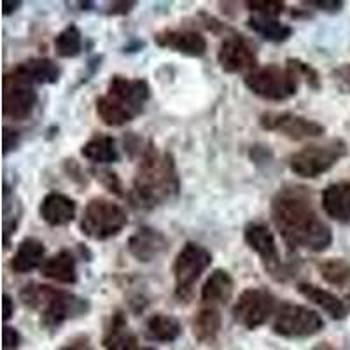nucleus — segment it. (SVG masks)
Segmentation results:
<instances>
[{"label": "nucleus", "mask_w": 350, "mask_h": 350, "mask_svg": "<svg viewBox=\"0 0 350 350\" xmlns=\"http://www.w3.org/2000/svg\"><path fill=\"white\" fill-rule=\"evenodd\" d=\"M2 342H4V350L18 349L21 343V336L20 333H18L16 327L8 326V324H5L4 331H2Z\"/></svg>", "instance_id": "obj_36"}, {"label": "nucleus", "mask_w": 350, "mask_h": 350, "mask_svg": "<svg viewBox=\"0 0 350 350\" xmlns=\"http://www.w3.org/2000/svg\"><path fill=\"white\" fill-rule=\"evenodd\" d=\"M36 88L32 84L18 79L9 72L4 77V93H2V112L12 121H23L30 118L37 105Z\"/></svg>", "instance_id": "obj_13"}, {"label": "nucleus", "mask_w": 350, "mask_h": 350, "mask_svg": "<svg viewBox=\"0 0 350 350\" xmlns=\"http://www.w3.org/2000/svg\"><path fill=\"white\" fill-rule=\"evenodd\" d=\"M298 293L306 299V301L314 303L315 306H319L321 310L326 312L331 319L334 321H342L349 314V306L343 299H340L338 296L333 295L331 291L323 289V287L315 286V284L301 282L298 284Z\"/></svg>", "instance_id": "obj_19"}, {"label": "nucleus", "mask_w": 350, "mask_h": 350, "mask_svg": "<svg viewBox=\"0 0 350 350\" xmlns=\"http://www.w3.org/2000/svg\"><path fill=\"white\" fill-rule=\"evenodd\" d=\"M77 214V205L64 193H48L40 200L39 215L49 226H67Z\"/></svg>", "instance_id": "obj_17"}, {"label": "nucleus", "mask_w": 350, "mask_h": 350, "mask_svg": "<svg viewBox=\"0 0 350 350\" xmlns=\"http://www.w3.org/2000/svg\"><path fill=\"white\" fill-rule=\"evenodd\" d=\"M193 334L195 338L202 343H212L217 338L221 326H223V319L219 314L217 308L214 306H207V308H202L198 314L193 319Z\"/></svg>", "instance_id": "obj_28"}, {"label": "nucleus", "mask_w": 350, "mask_h": 350, "mask_svg": "<svg viewBox=\"0 0 350 350\" xmlns=\"http://www.w3.org/2000/svg\"><path fill=\"white\" fill-rule=\"evenodd\" d=\"M314 350H336V349H334L333 345H329V343H326V342H324V343H319V345L315 347Z\"/></svg>", "instance_id": "obj_43"}, {"label": "nucleus", "mask_w": 350, "mask_h": 350, "mask_svg": "<svg viewBox=\"0 0 350 350\" xmlns=\"http://www.w3.org/2000/svg\"><path fill=\"white\" fill-rule=\"evenodd\" d=\"M247 90L254 93L256 96L268 102H284L298 93L299 79L289 67L280 65H265L258 67L254 72L247 74L245 79Z\"/></svg>", "instance_id": "obj_5"}, {"label": "nucleus", "mask_w": 350, "mask_h": 350, "mask_svg": "<svg viewBox=\"0 0 350 350\" xmlns=\"http://www.w3.org/2000/svg\"><path fill=\"white\" fill-rule=\"evenodd\" d=\"M306 5H314L319 11H326V12H336L343 8V2L340 0H308L305 2Z\"/></svg>", "instance_id": "obj_37"}, {"label": "nucleus", "mask_w": 350, "mask_h": 350, "mask_svg": "<svg viewBox=\"0 0 350 350\" xmlns=\"http://www.w3.org/2000/svg\"><path fill=\"white\" fill-rule=\"evenodd\" d=\"M347 156V144L342 139H331L324 144H308L289 158L291 172L301 179H317L329 172Z\"/></svg>", "instance_id": "obj_6"}, {"label": "nucleus", "mask_w": 350, "mask_h": 350, "mask_svg": "<svg viewBox=\"0 0 350 350\" xmlns=\"http://www.w3.org/2000/svg\"><path fill=\"white\" fill-rule=\"evenodd\" d=\"M247 27L251 28L252 32L261 36L262 39L270 40V42H284L293 36V27L282 23L277 18L270 16H259V14H252L247 20Z\"/></svg>", "instance_id": "obj_27"}, {"label": "nucleus", "mask_w": 350, "mask_h": 350, "mask_svg": "<svg viewBox=\"0 0 350 350\" xmlns=\"http://www.w3.org/2000/svg\"><path fill=\"white\" fill-rule=\"evenodd\" d=\"M96 114L102 120V123L112 128L124 126L126 123L135 120V116L131 114L130 111H126L123 105L118 104L114 98H111L107 93L96 100Z\"/></svg>", "instance_id": "obj_29"}, {"label": "nucleus", "mask_w": 350, "mask_h": 350, "mask_svg": "<svg viewBox=\"0 0 350 350\" xmlns=\"http://www.w3.org/2000/svg\"><path fill=\"white\" fill-rule=\"evenodd\" d=\"M183 334L179 319L167 314H154L146 323V336L151 342L172 343Z\"/></svg>", "instance_id": "obj_25"}, {"label": "nucleus", "mask_w": 350, "mask_h": 350, "mask_svg": "<svg viewBox=\"0 0 350 350\" xmlns=\"http://www.w3.org/2000/svg\"><path fill=\"white\" fill-rule=\"evenodd\" d=\"M16 146H18V131L5 126L4 128V154L8 156L12 149H16Z\"/></svg>", "instance_id": "obj_39"}, {"label": "nucleus", "mask_w": 350, "mask_h": 350, "mask_svg": "<svg viewBox=\"0 0 350 350\" xmlns=\"http://www.w3.org/2000/svg\"><path fill=\"white\" fill-rule=\"evenodd\" d=\"M154 42L159 48L193 58H200L207 53V39L196 30H163L156 33Z\"/></svg>", "instance_id": "obj_16"}, {"label": "nucleus", "mask_w": 350, "mask_h": 350, "mask_svg": "<svg viewBox=\"0 0 350 350\" xmlns=\"http://www.w3.org/2000/svg\"><path fill=\"white\" fill-rule=\"evenodd\" d=\"M137 2H112L111 5H109V14H126V12H130L131 9L135 8Z\"/></svg>", "instance_id": "obj_40"}, {"label": "nucleus", "mask_w": 350, "mask_h": 350, "mask_svg": "<svg viewBox=\"0 0 350 350\" xmlns=\"http://www.w3.org/2000/svg\"><path fill=\"white\" fill-rule=\"evenodd\" d=\"M140 350H154V349H140Z\"/></svg>", "instance_id": "obj_44"}, {"label": "nucleus", "mask_w": 350, "mask_h": 350, "mask_svg": "<svg viewBox=\"0 0 350 350\" xmlns=\"http://www.w3.org/2000/svg\"><path fill=\"white\" fill-rule=\"evenodd\" d=\"M2 314H4V323H8L9 319L14 315V299L5 293L2 298Z\"/></svg>", "instance_id": "obj_41"}, {"label": "nucleus", "mask_w": 350, "mask_h": 350, "mask_svg": "<svg viewBox=\"0 0 350 350\" xmlns=\"http://www.w3.org/2000/svg\"><path fill=\"white\" fill-rule=\"evenodd\" d=\"M102 345L105 350H135L137 336L128 327V321L123 312H116L111 317L107 329H105Z\"/></svg>", "instance_id": "obj_24"}, {"label": "nucleus", "mask_w": 350, "mask_h": 350, "mask_svg": "<svg viewBox=\"0 0 350 350\" xmlns=\"http://www.w3.org/2000/svg\"><path fill=\"white\" fill-rule=\"evenodd\" d=\"M217 64L228 74H251L258 68V55L245 37L231 33L219 46Z\"/></svg>", "instance_id": "obj_12"}, {"label": "nucleus", "mask_w": 350, "mask_h": 350, "mask_svg": "<svg viewBox=\"0 0 350 350\" xmlns=\"http://www.w3.org/2000/svg\"><path fill=\"white\" fill-rule=\"evenodd\" d=\"M331 77L336 84H338L340 90L343 92H350V64H343L340 67L334 68L331 72Z\"/></svg>", "instance_id": "obj_35"}, {"label": "nucleus", "mask_w": 350, "mask_h": 350, "mask_svg": "<svg viewBox=\"0 0 350 350\" xmlns=\"http://www.w3.org/2000/svg\"><path fill=\"white\" fill-rule=\"evenodd\" d=\"M275 312H277V299L270 291L262 287H249L240 293L231 314L237 324L252 331L267 324Z\"/></svg>", "instance_id": "obj_9"}, {"label": "nucleus", "mask_w": 350, "mask_h": 350, "mask_svg": "<svg viewBox=\"0 0 350 350\" xmlns=\"http://www.w3.org/2000/svg\"><path fill=\"white\" fill-rule=\"evenodd\" d=\"M170 242L159 230L142 226L128 239V251L137 261L151 262L168 251Z\"/></svg>", "instance_id": "obj_15"}, {"label": "nucleus", "mask_w": 350, "mask_h": 350, "mask_svg": "<svg viewBox=\"0 0 350 350\" xmlns=\"http://www.w3.org/2000/svg\"><path fill=\"white\" fill-rule=\"evenodd\" d=\"M11 74L25 83L32 84H55L62 76L58 64L49 58H28L12 68Z\"/></svg>", "instance_id": "obj_18"}, {"label": "nucleus", "mask_w": 350, "mask_h": 350, "mask_svg": "<svg viewBox=\"0 0 350 350\" xmlns=\"http://www.w3.org/2000/svg\"><path fill=\"white\" fill-rule=\"evenodd\" d=\"M349 299H350V295H349Z\"/></svg>", "instance_id": "obj_45"}, {"label": "nucleus", "mask_w": 350, "mask_h": 350, "mask_svg": "<svg viewBox=\"0 0 350 350\" xmlns=\"http://www.w3.org/2000/svg\"><path fill=\"white\" fill-rule=\"evenodd\" d=\"M96 177L100 179V183L104 184L105 187H107L109 191H112L114 195H120L123 196V184H121L120 177L114 174V172L111 170H98L96 172Z\"/></svg>", "instance_id": "obj_34"}, {"label": "nucleus", "mask_w": 350, "mask_h": 350, "mask_svg": "<svg viewBox=\"0 0 350 350\" xmlns=\"http://www.w3.org/2000/svg\"><path fill=\"white\" fill-rule=\"evenodd\" d=\"M55 51L60 58H76L83 51V33L76 25H68L55 39Z\"/></svg>", "instance_id": "obj_30"}, {"label": "nucleus", "mask_w": 350, "mask_h": 350, "mask_svg": "<svg viewBox=\"0 0 350 350\" xmlns=\"http://www.w3.org/2000/svg\"><path fill=\"white\" fill-rule=\"evenodd\" d=\"M245 5L249 11L259 14V16L277 18L286 11V4L280 0H252V2H245Z\"/></svg>", "instance_id": "obj_33"}, {"label": "nucleus", "mask_w": 350, "mask_h": 350, "mask_svg": "<svg viewBox=\"0 0 350 350\" xmlns=\"http://www.w3.org/2000/svg\"><path fill=\"white\" fill-rule=\"evenodd\" d=\"M235 291V280L230 275V271L217 268L208 275L202 287V301L207 305H226L233 296Z\"/></svg>", "instance_id": "obj_22"}, {"label": "nucleus", "mask_w": 350, "mask_h": 350, "mask_svg": "<svg viewBox=\"0 0 350 350\" xmlns=\"http://www.w3.org/2000/svg\"><path fill=\"white\" fill-rule=\"evenodd\" d=\"M319 271H321V277L331 286L345 287L350 284V262L342 258L326 259V261L319 262Z\"/></svg>", "instance_id": "obj_31"}, {"label": "nucleus", "mask_w": 350, "mask_h": 350, "mask_svg": "<svg viewBox=\"0 0 350 350\" xmlns=\"http://www.w3.org/2000/svg\"><path fill=\"white\" fill-rule=\"evenodd\" d=\"M179 189L180 183L174 156L170 152L159 151L154 144L149 142L144 148L137 174L133 177V202L144 208L158 207L174 198Z\"/></svg>", "instance_id": "obj_2"}, {"label": "nucleus", "mask_w": 350, "mask_h": 350, "mask_svg": "<svg viewBox=\"0 0 350 350\" xmlns=\"http://www.w3.org/2000/svg\"><path fill=\"white\" fill-rule=\"evenodd\" d=\"M243 240L249 245V249L259 256L262 268L270 273V277H273L275 280H286L287 275H291L287 271L286 265L282 262V259H280L279 247H277L273 231H270L267 224H247L245 230H243Z\"/></svg>", "instance_id": "obj_10"}, {"label": "nucleus", "mask_w": 350, "mask_h": 350, "mask_svg": "<svg viewBox=\"0 0 350 350\" xmlns=\"http://www.w3.org/2000/svg\"><path fill=\"white\" fill-rule=\"evenodd\" d=\"M107 95L137 118L144 111V105L149 100L151 90L144 79H128L124 76H114L109 81Z\"/></svg>", "instance_id": "obj_14"}, {"label": "nucleus", "mask_w": 350, "mask_h": 350, "mask_svg": "<svg viewBox=\"0 0 350 350\" xmlns=\"http://www.w3.org/2000/svg\"><path fill=\"white\" fill-rule=\"evenodd\" d=\"M324 327L323 317L308 306L282 303L273 315L271 329L284 338H308Z\"/></svg>", "instance_id": "obj_8"}, {"label": "nucleus", "mask_w": 350, "mask_h": 350, "mask_svg": "<svg viewBox=\"0 0 350 350\" xmlns=\"http://www.w3.org/2000/svg\"><path fill=\"white\" fill-rule=\"evenodd\" d=\"M271 219L291 249L324 252L333 242L331 228L315 212L310 195L301 186H286L271 200Z\"/></svg>", "instance_id": "obj_1"}, {"label": "nucleus", "mask_w": 350, "mask_h": 350, "mask_svg": "<svg viewBox=\"0 0 350 350\" xmlns=\"http://www.w3.org/2000/svg\"><path fill=\"white\" fill-rule=\"evenodd\" d=\"M62 350H95V349H93L92 342H90V338H88L86 334H79V336H76V338L68 340V342L62 347Z\"/></svg>", "instance_id": "obj_38"}, {"label": "nucleus", "mask_w": 350, "mask_h": 350, "mask_svg": "<svg viewBox=\"0 0 350 350\" xmlns=\"http://www.w3.org/2000/svg\"><path fill=\"white\" fill-rule=\"evenodd\" d=\"M46 261V247L36 237H27L20 242L16 252L11 259V268L16 273H30L36 268L42 267Z\"/></svg>", "instance_id": "obj_21"}, {"label": "nucleus", "mask_w": 350, "mask_h": 350, "mask_svg": "<svg viewBox=\"0 0 350 350\" xmlns=\"http://www.w3.org/2000/svg\"><path fill=\"white\" fill-rule=\"evenodd\" d=\"M323 208L333 221L350 223V180L333 183L324 189Z\"/></svg>", "instance_id": "obj_20"}, {"label": "nucleus", "mask_w": 350, "mask_h": 350, "mask_svg": "<svg viewBox=\"0 0 350 350\" xmlns=\"http://www.w3.org/2000/svg\"><path fill=\"white\" fill-rule=\"evenodd\" d=\"M40 273L53 282L72 286L77 282L76 259L68 251L56 252L55 256L44 261V265L40 267Z\"/></svg>", "instance_id": "obj_23"}, {"label": "nucleus", "mask_w": 350, "mask_h": 350, "mask_svg": "<svg viewBox=\"0 0 350 350\" xmlns=\"http://www.w3.org/2000/svg\"><path fill=\"white\" fill-rule=\"evenodd\" d=\"M20 8H21L20 0H16V2H12V0H4V2H2V14H4V16H11L12 12H16Z\"/></svg>", "instance_id": "obj_42"}, {"label": "nucleus", "mask_w": 350, "mask_h": 350, "mask_svg": "<svg viewBox=\"0 0 350 350\" xmlns=\"http://www.w3.org/2000/svg\"><path fill=\"white\" fill-rule=\"evenodd\" d=\"M259 124L262 130L275 131L291 140L315 139L326 131L321 123L295 112H262L259 116Z\"/></svg>", "instance_id": "obj_11"}, {"label": "nucleus", "mask_w": 350, "mask_h": 350, "mask_svg": "<svg viewBox=\"0 0 350 350\" xmlns=\"http://www.w3.org/2000/svg\"><path fill=\"white\" fill-rule=\"evenodd\" d=\"M211 265L212 254L208 249L196 242H187L186 245H183L174 261L175 295L180 299L189 298L195 284Z\"/></svg>", "instance_id": "obj_7"}, {"label": "nucleus", "mask_w": 350, "mask_h": 350, "mask_svg": "<svg viewBox=\"0 0 350 350\" xmlns=\"http://www.w3.org/2000/svg\"><path fill=\"white\" fill-rule=\"evenodd\" d=\"M286 65L291 68V70L295 72L296 77H298L299 81L303 79L310 88L319 90V86H321V77H319V72L315 70L312 65L299 60V58H287Z\"/></svg>", "instance_id": "obj_32"}, {"label": "nucleus", "mask_w": 350, "mask_h": 350, "mask_svg": "<svg viewBox=\"0 0 350 350\" xmlns=\"http://www.w3.org/2000/svg\"><path fill=\"white\" fill-rule=\"evenodd\" d=\"M20 299L25 306L40 314V326L46 329H58L65 321L86 315L90 301L81 296L48 284L30 282L20 291Z\"/></svg>", "instance_id": "obj_3"}, {"label": "nucleus", "mask_w": 350, "mask_h": 350, "mask_svg": "<svg viewBox=\"0 0 350 350\" xmlns=\"http://www.w3.org/2000/svg\"><path fill=\"white\" fill-rule=\"evenodd\" d=\"M81 154L95 165L116 163L120 159V151L111 135H95L81 148Z\"/></svg>", "instance_id": "obj_26"}, {"label": "nucleus", "mask_w": 350, "mask_h": 350, "mask_svg": "<svg viewBox=\"0 0 350 350\" xmlns=\"http://www.w3.org/2000/svg\"><path fill=\"white\" fill-rule=\"evenodd\" d=\"M126 224L128 214L120 203L104 196H96L86 203L79 226L84 237L96 242H104L120 235Z\"/></svg>", "instance_id": "obj_4"}]
</instances>
